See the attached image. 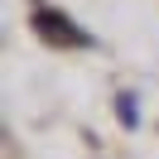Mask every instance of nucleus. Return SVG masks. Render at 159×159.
Here are the masks:
<instances>
[{
	"label": "nucleus",
	"instance_id": "f257e3e1",
	"mask_svg": "<svg viewBox=\"0 0 159 159\" xmlns=\"http://www.w3.org/2000/svg\"><path fill=\"white\" fill-rule=\"evenodd\" d=\"M39 34L43 39H68V43H87V34L82 29H72V20H63V15H53V10H39Z\"/></svg>",
	"mask_w": 159,
	"mask_h": 159
}]
</instances>
